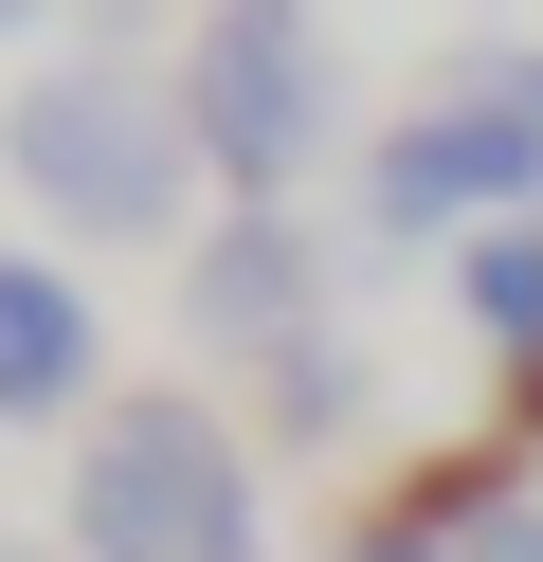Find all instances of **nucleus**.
Returning a JSON list of instances; mask_svg holds the SVG:
<instances>
[{
	"mask_svg": "<svg viewBox=\"0 0 543 562\" xmlns=\"http://www.w3.org/2000/svg\"><path fill=\"white\" fill-rule=\"evenodd\" d=\"M181 327L217 345V363H308V345H344L326 327V236L290 218V200H217V236H200V272H181Z\"/></svg>",
	"mask_w": 543,
	"mask_h": 562,
	"instance_id": "5",
	"label": "nucleus"
},
{
	"mask_svg": "<svg viewBox=\"0 0 543 562\" xmlns=\"http://www.w3.org/2000/svg\"><path fill=\"white\" fill-rule=\"evenodd\" d=\"M453 291H471V327L507 345V400H543V218L471 236V255H453Z\"/></svg>",
	"mask_w": 543,
	"mask_h": 562,
	"instance_id": "7",
	"label": "nucleus"
},
{
	"mask_svg": "<svg viewBox=\"0 0 543 562\" xmlns=\"http://www.w3.org/2000/svg\"><path fill=\"white\" fill-rule=\"evenodd\" d=\"M344 562H471V544H434V526H398V508H381V526H344Z\"/></svg>",
	"mask_w": 543,
	"mask_h": 562,
	"instance_id": "9",
	"label": "nucleus"
},
{
	"mask_svg": "<svg viewBox=\"0 0 543 562\" xmlns=\"http://www.w3.org/2000/svg\"><path fill=\"white\" fill-rule=\"evenodd\" d=\"M181 127L236 200H290L326 146V19L308 0H200V55H181Z\"/></svg>",
	"mask_w": 543,
	"mask_h": 562,
	"instance_id": "4",
	"label": "nucleus"
},
{
	"mask_svg": "<svg viewBox=\"0 0 543 562\" xmlns=\"http://www.w3.org/2000/svg\"><path fill=\"white\" fill-rule=\"evenodd\" d=\"M525 74H543V55H525Z\"/></svg>",
	"mask_w": 543,
	"mask_h": 562,
	"instance_id": "13",
	"label": "nucleus"
},
{
	"mask_svg": "<svg viewBox=\"0 0 543 562\" xmlns=\"http://www.w3.org/2000/svg\"><path fill=\"white\" fill-rule=\"evenodd\" d=\"M362 218L381 236H507V218H543V74L507 55V74H471L453 110H417V127H381L362 146Z\"/></svg>",
	"mask_w": 543,
	"mask_h": 562,
	"instance_id": "3",
	"label": "nucleus"
},
{
	"mask_svg": "<svg viewBox=\"0 0 543 562\" xmlns=\"http://www.w3.org/2000/svg\"><path fill=\"white\" fill-rule=\"evenodd\" d=\"M0 164H19V200H55L72 236H163L181 182H200V127H181V91L127 74V55H55V74H19V110H0Z\"/></svg>",
	"mask_w": 543,
	"mask_h": 562,
	"instance_id": "2",
	"label": "nucleus"
},
{
	"mask_svg": "<svg viewBox=\"0 0 543 562\" xmlns=\"http://www.w3.org/2000/svg\"><path fill=\"white\" fill-rule=\"evenodd\" d=\"M91 291H72L55 255H0V417H72L91 400Z\"/></svg>",
	"mask_w": 543,
	"mask_h": 562,
	"instance_id": "6",
	"label": "nucleus"
},
{
	"mask_svg": "<svg viewBox=\"0 0 543 562\" xmlns=\"http://www.w3.org/2000/svg\"><path fill=\"white\" fill-rule=\"evenodd\" d=\"M471 562H543V508H489V526H471Z\"/></svg>",
	"mask_w": 543,
	"mask_h": 562,
	"instance_id": "10",
	"label": "nucleus"
},
{
	"mask_svg": "<svg viewBox=\"0 0 543 562\" xmlns=\"http://www.w3.org/2000/svg\"><path fill=\"white\" fill-rule=\"evenodd\" d=\"M272 417H290V436H344V345H308V363H272Z\"/></svg>",
	"mask_w": 543,
	"mask_h": 562,
	"instance_id": "8",
	"label": "nucleus"
},
{
	"mask_svg": "<svg viewBox=\"0 0 543 562\" xmlns=\"http://www.w3.org/2000/svg\"><path fill=\"white\" fill-rule=\"evenodd\" d=\"M0 562H36V544H0Z\"/></svg>",
	"mask_w": 543,
	"mask_h": 562,
	"instance_id": "12",
	"label": "nucleus"
},
{
	"mask_svg": "<svg viewBox=\"0 0 543 562\" xmlns=\"http://www.w3.org/2000/svg\"><path fill=\"white\" fill-rule=\"evenodd\" d=\"M72 544L91 562H272V508H253V453L217 436V400H109L72 436Z\"/></svg>",
	"mask_w": 543,
	"mask_h": 562,
	"instance_id": "1",
	"label": "nucleus"
},
{
	"mask_svg": "<svg viewBox=\"0 0 543 562\" xmlns=\"http://www.w3.org/2000/svg\"><path fill=\"white\" fill-rule=\"evenodd\" d=\"M19 19H36V0H0V37H19Z\"/></svg>",
	"mask_w": 543,
	"mask_h": 562,
	"instance_id": "11",
	"label": "nucleus"
}]
</instances>
